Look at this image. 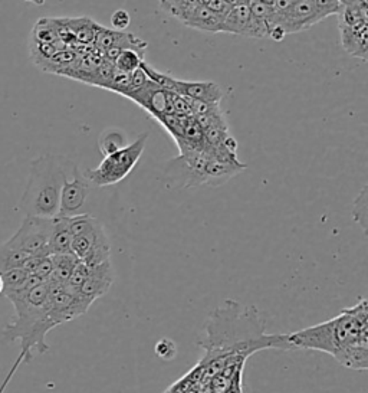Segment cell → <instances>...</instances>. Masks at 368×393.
Masks as SVG:
<instances>
[{"mask_svg": "<svg viewBox=\"0 0 368 393\" xmlns=\"http://www.w3.org/2000/svg\"><path fill=\"white\" fill-rule=\"evenodd\" d=\"M68 29L71 30L73 39L77 44L81 45H91L94 44L98 30L101 25L95 24L94 21L88 19V17H77V19H65Z\"/></svg>", "mask_w": 368, "mask_h": 393, "instance_id": "44dd1931", "label": "cell"}, {"mask_svg": "<svg viewBox=\"0 0 368 393\" xmlns=\"http://www.w3.org/2000/svg\"><path fill=\"white\" fill-rule=\"evenodd\" d=\"M53 219L25 217L21 228L9 242L30 257H50L49 241L52 235Z\"/></svg>", "mask_w": 368, "mask_h": 393, "instance_id": "8fae6325", "label": "cell"}, {"mask_svg": "<svg viewBox=\"0 0 368 393\" xmlns=\"http://www.w3.org/2000/svg\"><path fill=\"white\" fill-rule=\"evenodd\" d=\"M340 0H270L269 35L279 29L285 35L309 29L331 15H337Z\"/></svg>", "mask_w": 368, "mask_h": 393, "instance_id": "5b68a950", "label": "cell"}, {"mask_svg": "<svg viewBox=\"0 0 368 393\" xmlns=\"http://www.w3.org/2000/svg\"><path fill=\"white\" fill-rule=\"evenodd\" d=\"M114 277L116 274L111 261H105L97 266H92L89 268L88 277L78 289V293L92 304L95 300L108 293L109 287L113 285Z\"/></svg>", "mask_w": 368, "mask_h": 393, "instance_id": "5bb4252c", "label": "cell"}, {"mask_svg": "<svg viewBox=\"0 0 368 393\" xmlns=\"http://www.w3.org/2000/svg\"><path fill=\"white\" fill-rule=\"evenodd\" d=\"M77 165L65 156L44 154L30 163L29 181L19 210L25 217L53 219L59 213L61 193Z\"/></svg>", "mask_w": 368, "mask_h": 393, "instance_id": "277c9868", "label": "cell"}, {"mask_svg": "<svg viewBox=\"0 0 368 393\" xmlns=\"http://www.w3.org/2000/svg\"><path fill=\"white\" fill-rule=\"evenodd\" d=\"M149 134L142 133L138 136L136 141L130 146L124 147L122 150L104 157L102 162L95 169H88L82 174L86 181L97 188H108L120 183L121 181L130 174L145 150Z\"/></svg>", "mask_w": 368, "mask_h": 393, "instance_id": "52a82bcc", "label": "cell"}, {"mask_svg": "<svg viewBox=\"0 0 368 393\" xmlns=\"http://www.w3.org/2000/svg\"><path fill=\"white\" fill-rule=\"evenodd\" d=\"M367 186H364L360 192V194L356 198L354 202V209H353V217L354 221L362 228L364 234H367V223H368V202H367Z\"/></svg>", "mask_w": 368, "mask_h": 393, "instance_id": "484cf974", "label": "cell"}, {"mask_svg": "<svg viewBox=\"0 0 368 393\" xmlns=\"http://www.w3.org/2000/svg\"><path fill=\"white\" fill-rule=\"evenodd\" d=\"M125 141H127V137L121 130L111 129V130H107L101 134L98 146H100L102 156L107 157V156H111V154L122 150L124 147H127Z\"/></svg>", "mask_w": 368, "mask_h": 393, "instance_id": "603a6c76", "label": "cell"}, {"mask_svg": "<svg viewBox=\"0 0 368 393\" xmlns=\"http://www.w3.org/2000/svg\"><path fill=\"white\" fill-rule=\"evenodd\" d=\"M29 275L30 274H28L25 270H22V268H16V270H12V271L2 274V280H3V293L2 294L9 295L12 293L19 291L25 285Z\"/></svg>", "mask_w": 368, "mask_h": 393, "instance_id": "d4e9b609", "label": "cell"}, {"mask_svg": "<svg viewBox=\"0 0 368 393\" xmlns=\"http://www.w3.org/2000/svg\"><path fill=\"white\" fill-rule=\"evenodd\" d=\"M50 287L46 281L29 291H19L6 295L15 307V318L3 330L6 342L21 340L25 363L32 360L33 350L44 354L49 350L46 334L55 329L49 317Z\"/></svg>", "mask_w": 368, "mask_h": 393, "instance_id": "3957f363", "label": "cell"}, {"mask_svg": "<svg viewBox=\"0 0 368 393\" xmlns=\"http://www.w3.org/2000/svg\"><path fill=\"white\" fill-rule=\"evenodd\" d=\"M29 258L30 255L15 248L9 241H6L0 246V274L16 270V268H22Z\"/></svg>", "mask_w": 368, "mask_h": 393, "instance_id": "7402d4cb", "label": "cell"}, {"mask_svg": "<svg viewBox=\"0 0 368 393\" xmlns=\"http://www.w3.org/2000/svg\"><path fill=\"white\" fill-rule=\"evenodd\" d=\"M72 234V254L89 268L109 261L111 246L104 225L94 217L80 215L69 218Z\"/></svg>", "mask_w": 368, "mask_h": 393, "instance_id": "8992f818", "label": "cell"}, {"mask_svg": "<svg viewBox=\"0 0 368 393\" xmlns=\"http://www.w3.org/2000/svg\"><path fill=\"white\" fill-rule=\"evenodd\" d=\"M131 24V16L127 10L124 9H118L113 13L111 16V26L114 30L122 32L124 29H127Z\"/></svg>", "mask_w": 368, "mask_h": 393, "instance_id": "f1b7e54d", "label": "cell"}, {"mask_svg": "<svg viewBox=\"0 0 368 393\" xmlns=\"http://www.w3.org/2000/svg\"><path fill=\"white\" fill-rule=\"evenodd\" d=\"M130 100L138 104L145 111H149L154 118L173 114V110H172L173 93L158 86L153 81L147 84L141 91L130 97Z\"/></svg>", "mask_w": 368, "mask_h": 393, "instance_id": "4fadbf2b", "label": "cell"}, {"mask_svg": "<svg viewBox=\"0 0 368 393\" xmlns=\"http://www.w3.org/2000/svg\"><path fill=\"white\" fill-rule=\"evenodd\" d=\"M53 271V262H52V258L50 257H45V258H41L38 266H36V270L32 275H36L38 278H41L42 281H46L50 274Z\"/></svg>", "mask_w": 368, "mask_h": 393, "instance_id": "f546056e", "label": "cell"}, {"mask_svg": "<svg viewBox=\"0 0 368 393\" xmlns=\"http://www.w3.org/2000/svg\"><path fill=\"white\" fill-rule=\"evenodd\" d=\"M154 350L156 354L163 360H172L177 354V346L170 338H161V340L157 342Z\"/></svg>", "mask_w": 368, "mask_h": 393, "instance_id": "4316f807", "label": "cell"}, {"mask_svg": "<svg viewBox=\"0 0 368 393\" xmlns=\"http://www.w3.org/2000/svg\"><path fill=\"white\" fill-rule=\"evenodd\" d=\"M160 6L189 28L212 33L222 32L223 19L210 12L201 0H163Z\"/></svg>", "mask_w": 368, "mask_h": 393, "instance_id": "30bf717a", "label": "cell"}, {"mask_svg": "<svg viewBox=\"0 0 368 393\" xmlns=\"http://www.w3.org/2000/svg\"><path fill=\"white\" fill-rule=\"evenodd\" d=\"M144 74L150 81L158 86L167 89V91L187 98L190 101H206V102H220L223 97L222 88L213 81H181L173 78L169 74H163L154 69L149 62H142L140 66Z\"/></svg>", "mask_w": 368, "mask_h": 393, "instance_id": "ba28073f", "label": "cell"}, {"mask_svg": "<svg viewBox=\"0 0 368 393\" xmlns=\"http://www.w3.org/2000/svg\"><path fill=\"white\" fill-rule=\"evenodd\" d=\"M209 154L205 150L187 152L170 160L164 172V182L174 189H189L201 186L209 163Z\"/></svg>", "mask_w": 368, "mask_h": 393, "instance_id": "9c48e42d", "label": "cell"}, {"mask_svg": "<svg viewBox=\"0 0 368 393\" xmlns=\"http://www.w3.org/2000/svg\"><path fill=\"white\" fill-rule=\"evenodd\" d=\"M292 349L317 350L333 356L344 367L368 369V304L360 298L356 306L344 309L324 323L291 333Z\"/></svg>", "mask_w": 368, "mask_h": 393, "instance_id": "7a4b0ae2", "label": "cell"}, {"mask_svg": "<svg viewBox=\"0 0 368 393\" xmlns=\"http://www.w3.org/2000/svg\"><path fill=\"white\" fill-rule=\"evenodd\" d=\"M3 293V280H2V274H0V294Z\"/></svg>", "mask_w": 368, "mask_h": 393, "instance_id": "1f68e13d", "label": "cell"}, {"mask_svg": "<svg viewBox=\"0 0 368 393\" xmlns=\"http://www.w3.org/2000/svg\"><path fill=\"white\" fill-rule=\"evenodd\" d=\"M222 32L239 35V37L245 38H253V25L249 2H236L234 0L233 6L223 17Z\"/></svg>", "mask_w": 368, "mask_h": 393, "instance_id": "9a60e30c", "label": "cell"}, {"mask_svg": "<svg viewBox=\"0 0 368 393\" xmlns=\"http://www.w3.org/2000/svg\"><path fill=\"white\" fill-rule=\"evenodd\" d=\"M341 32V44L342 48L356 58L367 62L368 57V24H361L356 26H342Z\"/></svg>", "mask_w": 368, "mask_h": 393, "instance_id": "2e32d148", "label": "cell"}, {"mask_svg": "<svg viewBox=\"0 0 368 393\" xmlns=\"http://www.w3.org/2000/svg\"><path fill=\"white\" fill-rule=\"evenodd\" d=\"M53 262V271L50 277L46 280V282L50 287H62L65 285L73 271V268L77 266L80 259L73 254H59V255H50Z\"/></svg>", "mask_w": 368, "mask_h": 393, "instance_id": "ffe728a7", "label": "cell"}, {"mask_svg": "<svg viewBox=\"0 0 368 393\" xmlns=\"http://www.w3.org/2000/svg\"><path fill=\"white\" fill-rule=\"evenodd\" d=\"M144 61H145V55H141V53L136 51L127 49V51H122L118 55V58L114 61V66L122 74H133L134 71L140 69Z\"/></svg>", "mask_w": 368, "mask_h": 393, "instance_id": "cb8c5ba5", "label": "cell"}, {"mask_svg": "<svg viewBox=\"0 0 368 393\" xmlns=\"http://www.w3.org/2000/svg\"><path fill=\"white\" fill-rule=\"evenodd\" d=\"M337 16L340 28L368 24V3L365 0H360V2H357V0L340 2Z\"/></svg>", "mask_w": 368, "mask_h": 393, "instance_id": "d6986e66", "label": "cell"}, {"mask_svg": "<svg viewBox=\"0 0 368 393\" xmlns=\"http://www.w3.org/2000/svg\"><path fill=\"white\" fill-rule=\"evenodd\" d=\"M199 346L206 351L201 363L219 360L223 366L232 356L249 359L262 350H292L289 334H268L259 310L234 300H226L210 313Z\"/></svg>", "mask_w": 368, "mask_h": 393, "instance_id": "6da1fadb", "label": "cell"}, {"mask_svg": "<svg viewBox=\"0 0 368 393\" xmlns=\"http://www.w3.org/2000/svg\"><path fill=\"white\" fill-rule=\"evenodd\" d=\"M22 363H25V356H24L22 353H19V356H17V359L15 360L13 366L10 367L9 373L6 374V379L3 381V383H2V385H0V393H5V390L8 389V386L10 385V382H12V379H13V376H15V373L17 372V369L21 367V365H22Z\"/></svg>", "mask_w": 368, "mask_h": 393, "instance_id": "4dcf8cb0", "label": "cell"}, {"mask_svg": "<svg viewBox=\"0 0 368 393\" xmlns=\"http://www.w3.org/2000/svg\"><path fill=\"white\" fill-rule=\"evenodd\" d=\"M201 3H203L210 12H213L214 15L223 19L226 13L233 6L234 0H201Z\"/></svg>", "mask_w": 368, "mask_h": 393, "instance_id": "83f0119b", "label": "cell"}, {"mask_svg": "<svg viewBox=\"0 0 368 393\" xmlns=\"http://www.w3.org/2000/svg\"><path fill=\"white\" fill-rule=\"evenodd\" d=\"M246 167L248 166L242 162L241 163H230V162H223V160H217V158L210 157L209 163L206 166L203 185H209V186L223 185V183L229 182L230 179H233L234 176L241 174Z\"/></svg>", "mask_w": 368, "mask_h": 393, "instance_id": "e0dca14e", "label": "cell"}, {"mask_svg": "<svg viewBox=\"0 0 368 393\" xmlns=\"http://www.w3.org/2000/svg\"><path fill=\"white\" fill-rule=\"evenodd\" d=\"M92 193V185L86 181L85 176L77 167L75 173L65 183L61 193L59 203V218H75L80 215H88L85 206Z\"/></svg>", "mask_w": 368, "mask_h": 393, "instance_id": "7c38bea8", "label": "cell"}, {"mask_svg": "<svg viewBox=\"0 0 368 393\" xmlns=\"http://www.w3.org/2000/svg\"><path fill=\"white\" fill-rule=\"evenodd\" d=\"M49 251L50 255L72 254V234L69 229V218H53Z\"/></svg>", "mask_w": 368, "mask_h": 393, "instance_id": "ac0fdd59", "label": "cell"}]
</instances>
